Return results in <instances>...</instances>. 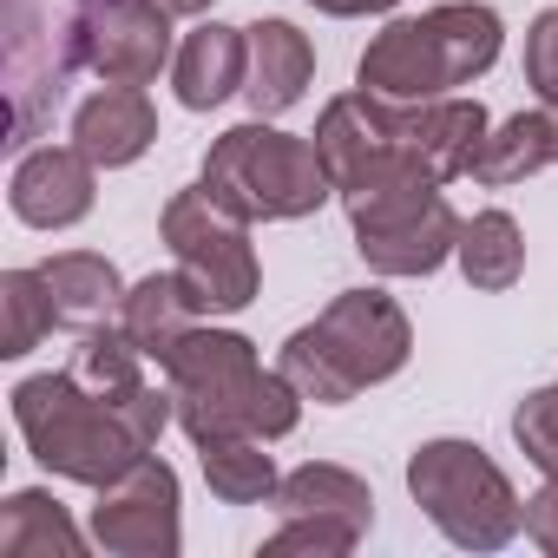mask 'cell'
I'll return each mask as SVG.
<instances>
[{"mask_svg": "<svg viewBox=\"0 0 558 558\" xmlns=\"http://www.w3.org/2000/svg\"><path fill=\"white\" fill-rule=\"evenodd\" d=\"M355 250L375 276H434L460 250V217L440 191H381L349 204Z\"/></svg>", "mask_w": 558, "mask_h": 558, "instance_id": "9", "label": "cell"}, {"mask_svg": "<svg viewBox=\"0 0 558 558\" xmlns=\"http://www.w3.org/2000/svg\"><path fill=\"white\" fill-rule=\"evenodd\" d=\"M316 80V47L303 27L290 21H256L250 27V80H243V99L256 119H283L290 106H303Z\"/></svg>", "mask_w": 558, "mask_h": 558, "instance_id": "13", "label": "cell"}, {"mask_svg": "<svg viewBox=\"0 0 558 558\" xmlns=\"http://www.w3.org/2000/svg\"><path fill=\"white\" fill-rule=\"evenodd\" d=\"M243 80H250V27L204 21V27L184 34V47L171 60V86H178V106L184 112L223 106L230 93H243Z\"/></svg>", "mask_w": 558, "mask_h": 558, "instance_id": "14", "label": "cell"}, {"mask_svg": "<svg viewBox=\"0 0 558 558\" xmlns=\"http://www.w3.org/2000/svg\"><path fill=\"white\" fill-rule=\"evenodd\" d=\"M486 132H493V119L480 99L447 93V99L395 106V99H375L355 86L323 106L310 138H316V151L336 178V197L349 210L381 191H440V184L466 178Z\"/></svg>", "mask_w": 558, "mask_h": 558, "instance_id": "1", "label": "cell"}, {"mask_svg": "<svg viewBox=\"0 0 558 558\" xmlns=\"http://www.w3.org/2000/svg\"><path fill=\"white\" fill-rule=\"evenodd\" d=\"M276 512H316V519H342V525H355V532H368L375 525V493H368V480L362 473H349V466H336V460H303L296 473H283V486H276V499H269Z\"/></svg>", "mask_w": 558, "mask_h": 558, "instance_id": "18", "label": "cell"}, {"mask_svg": "<svg viewBox=\"0 0 558 558\" xmlns=\"http://www.w3.org/2000/svg\"><path fill=\"white\" fill-rule=\"evenodd\" d=\"M263 447H269V440H250V434H236V440H204V447H197L204 486H210L223 506H263V499H276L283 473H276V460H269Z\"/></svg>", "mask_w": 558, "mask_h": 558, "instance_id": "22", "label": "cell"}, {"mask_svg": "<svg viewBox=\"0 0 558 558\" xmlns=\"http://www.w3.org/2000/svg\"><path fill=\"white\" fill-rule=\"evenodd\" d=\"M368 532H355V525H342V519H316V512H290L283 525H276L269 538H263V558H290V551H316V558H342V551H355Z\"/></svg>", "mask_w": 558, "mask_h": 558, "instance_id": "25", "label": "cell"}, {"mask_svg": "<svg viewBox=\"0 0 558 558\" xmlns=\"http://www.w3.org/2000/svg\"><path fill=\"white\" fill-rule=\"evenodd\" d=\"M93 171H99V165H93L80 145H40V151H27V158L14 165L8 204H14V217H21L27 230H73V223L93 217V197H99Z\"/></svg>", "mask_w": 558, "mask_h": 558, "instance_id": "12", "label": "cell"}, {"mask_svg": "<svg viewBox=\"0 0 558 558\" xmlns=\"http://www.w3.org/2000/svg\"><path fill=\"white\" fill-rule=\"evenodd\" d=\"M204 191L217 210H230L243 223H296L336 197V178H329L316 138L250 119V125H230L204 151Z\"/></svg>", "mask_w": 558, "mask_h": 558, "instance_id": "5", "label": "cell"}, {"mask_svg": "<svg viewBox=\"0 0 558 558\" xmlns=\"http://www.w3.org/2000/svg\"><path fill=\"white\" fill-rule=\"evenodd\" d=\"M276 368H283V375L296 381V395H303V401H316V408H342V401H355L349 375L329 362V349L316 342V329H310V323H303L283 349H276Z\"/></svg>", "mask_w": 558, "mask_h": 558, "instance_id": "24", "label": "cell"}, {"mask_svg": "<svg viewBox=\"0 0 558 558\" xmlns=\"http://www.w3.org/2000/svg\"><path fill=\"white\" fill-rule=\"evenodd\" d=\"M171 401H178V427L191 434V447L204 440H283L303 421V395L283 368H263L256 342L236 329H191L171 362H165Z\"/></svg>", "mask_w": 558, "mask_h": 558, "instance_id": "3", "label": "cell"}, {"mask_svg": "<svg viewBox=\"0 0 558 558\" xmlns=\"http://www.w3.org/2000/svg\"><path fill=\"white\" fill-rule=\"evenodd\" d=\"M316 14H329V21H362V14H395L401 0H310Z\"/></svg>", "mask_w": 558, "mask_h": 558, "instance_id": "29", "label": "cell"}, {"mask_svg": "<svg viewBox=\"0 0 558 558\" xmlns=\"http://www.w3.org/2000/svg\"><path fill=\"white\" fill-rule=\"evenodd\" d=\"M408 493L460 551H499L525 532V499L473 440H421L408 453Z\"/></svg>", "mask_w": 558, "mask_h": 558, "instance_id": "6", "label": "cell"}, {"mask_svg": "<svg viewBox=\"0 0 558 558\" xmlns=\"http://www.w3.org/2000/svg\"><path fill=\"white\" fill-rule=\"evenodd\" d=\"M310 329L329 349V362L349 375L355 395L375 388V381H395L408 368V355H414V323L388 290H342Z\"/></svg>", "mask_w": 558, "mask_h": 558, "instance_id": "11", "label": "cell"}, {"mask_svg": "<svg viewBox=\"0 0 558 558\" xmlns=\"http://www.w3.org/2000/svg\"><path fill=\"white\" fill-rule=\"evenodd\" d=\"M506 47V27L493 8L480 0H447V8H427L414 21H388L362 66H355V86L375 93V99H395V106H421V99H447L460 86H473L480 73H493Z\"/></svg>", "mask_w": 558, "mask_h": 558, "instance_id": "4", "label": "cell"}, {"mask_svg": "<svg viewBox=\"0 0 558 558\" xmlns=\"http://www.w3.org/2000/svg\"><path fill=\"white\" fill-rule=\"evenodd\" d=\"M66 60L106 86H151L171 53V14L158 0H80L66 21Z\"/></svg>", "mask_w": 558, "mask_h": 558, "instance_id": "8", "label": "cell"}, {"mask_svg": "<svg viewBox=\"0 0 558 558\" xmlns=\"http://www.w3.org/2000/svg\"><path fill=\"white\" fill-rule=\"evenodd\" d=\"M47 329H60L53 296H47V276L40 269H8V276H0V355H8V362L34 355Z\"/></svg>", "mask_w": 558, "mask_h": 558, "instance_id": "23", "label": "cell"}, {"mask_svg": "<svg viewBox=\"0 0 558 558\" xmlns=\"http://www.w3.org/2000/svg\"><path fill=\"white\" fill-rule=\"evenodd\" d=\"M525 538H532L545 558H558V480H545V486L525 499Z\"/></svg>", "mask_w": 558, "mask_h": 558, "instance_id": "28", "label": "cell"}, {"mask_svg": "<svg viewBox=\"0 0 558 558\" xmlns=\"http://www.w3.org/2000/svg\"><path fill=\"white\" fill-rule=\"evenodd\" d=\"M165 243H171V263L184 276V290L204 316H236L256 303L263 290V269H256V250H250V223L217 210L210 191H171L165 217H158Z\"/></svg>", "mask_w": 558, "mask_h": 558, "instance_id": "7", "label": "cell"}, {"mask_svg": "<svg viewBox=\"0 0 558 558\" xmlns=\"http://www.w3.org/2000/svg\"><path fill=\"white\" fill-rule=\"evenodd\" d=\"M178 506H184L178 473L158 453H145L132 473L99 486V499L86 512V532L112 558H178V545H184V512Z\"/></svg>", "mask_w": 558, "mask_h": 558, "instance_id": "10", "label": "cell"}, {"mask_svg": "<svg viewBox=\"0 0 558 558\" xmlns=\"http://www.w3.org/2000/svg\"><path fill=\"white\" fill-rule=\"evenodd\" d=\"M93 545V532H80L66 519V506L40 486H21L0 506V558H80Z\"/></svg>", "mask_w": 558, "mask_h": 558, "instance_id": "19", "label": "cell"}, {"mask_svg": "<svg viewBox=\"0 0 558 558\" xmlns=\"http://www.w3.org/2000/svg\"><path fill=\"white\" fill-rule=\"evenodd\" d=\"M525 86L538 99H558V8H545L525 27Z\"/></svg>", "mask_w": 558, "mask_h": 558, "instance_id": "27", "label": "cell"}, {"mask_svg": "<svg viewBox=\"0 0 558 558\" xmlns=\"http://www.w3.org/2000/svg\"><path fill=\"white\" fill-rule=\"evenodd\" d=\"M545 165H558V151H551V119H545V106H532V112H512V119H499L493 132H486V145H480V158H473V184H486V191H506V184H525L532 171H545Z\"/></svg>", "mask_w": 558, "mask_h": 558, "instance_id": "20", "label": "cell"}, {"mask_svg": "<svg viewBox=\"0 0 558 558\" xmlns=\"http://www.w3.org/2000/svg\"><path fill=\"white\" fill-rule=\"evenodd\" d=\"M158 8L171 14V21H197V14H210L217 0H158Z\"/></svg>", "mask_w": 558, "mask_h": 558, "instance_id": "30", "label": "cell"}, {"mask_svg": "<svg viewBox=\"0 0 558 558\" xmlns=\"http://www.w3.org/2000/svg\"><path fill=\"white\" fill-rule=\"evenodd\" d=\"M545 106V119H551V151H558V99H538Z\"/></svg>", "mask_w": 558, "mask_h": 558, "instance_id": "31", "label": "cell"}, {"mask_svg": "<svg viewBox=\"0 0 558 558\" xmlns=\"http://www.w3.org/2000/svg\"><path fill=\"white\" fill-rule=\"evenodd\" d=\"M453 256H460V276L473 290L499 296V290H512L525 276V230H519L512 210H480V217L460 223V250Z\"/></svg>", "mask_w": 558, "mask_h": 558, "instance_id": "21", "label": "cell"}, {"mask_svg": "<svg viewBox=\"0 0 558 558\" xmlns=\"http://www.w3.org/2000/svg\"><path fill=\"white\" fill-rule=\"evenodd\" d=\"M40 276H47V296H53L60 329H80L86 336V329L119 323V310H125V276L99 250H60V256L40 263Z\"/></svg>", "mask_w": 558, "mask_h": 558, "instance_id": "16", "label": "cell"}, {"mask_svg": "<svg viewBox=\"0 0 558 558\" xmlns=\"http://www.w3.org/2000/svg\"><path fill=\"white\" fill-rule=\"evenodd\" d=\"M197 316H204V310L191 303L184 276H178V269H171V276H158V269H151V276H138V283L125 290L119 329L145 349V362H158V368H165V362H171V349L197 329Z\"/></svg>", "mask_w": 558, "mask_h": 558, "instance_id": "17", "label": "cell"}, {"mask_svg": "<svg viewBox=\"0 0 558 558\" xmlns=\"http://www.w3.org/2000/svg\"><path fill=\"white\" fill-rule=\"evenodd\" d=\"M14 421H21L27 453L47 473L99 493L158 447V434L178 421V401H171V381L165 388L151 381L132 401H119V395L86 388L73 368H60V375H27L14 388Z\"/></svg>", "mask_w": 558, "mask_h": 558, "instance_id": "2", "label": "cell"}, {"mask_svg": "<svg viewBox=\"0 0 558 558\" xmlns=\"http://www.w3.org/2000/svg\"><path fill=\"white\" fill-rule=\"evenodd\" d=\"M512 440L545 480H558V388H532L512 408Z\"/></svg>", "mask_w": 558, "mask_h": 558, "instance_id": "26", "label": "cell"}, {"mask_svg": "<svg viewBox=\"0 0 558 558\" xmlns=\"http://www.w3.org/2000/svg\"><path fill=\"white\" fill-rule=\"evenodd\" d=\"M158 138V112L145 99V86H99L80 112H73V145L99 165V171H119V165H138Z\"/></svg>", "mask_w": 558, "mask_h": 558, "instance_id": "15", "label": "cell"}]
</instances>
